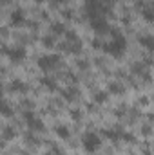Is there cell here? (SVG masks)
<instances>
[{
    "mask_svg": "<svg viewBox=\"0 0 154 155\" xmlns=\"http://www.w3.org/2000/svg\"><path fill=\"white\" fill-rule=\"evenodd\" d=\"M82 144H83L85 152H94V150H98V146L102 144V139H100V135L94 134V132H85L83 137H82Z\"/></svg>",
    "mask_w": 154,
    "mask_h": 155,
    "instance_id": "2",
    "label": "cell"
},
{
    "mask_svg": "<svg viewBox=\"0 0 154 155\" xmlns=\"http://www.w3.org/2000/svg\"><path fill=\"white\" fill-rule=\"evenodd\" d=\"M100 135H105V137L111 139V141H118V139L123 137V132H121L120 128H113V130H102Z\"/></svg>",
    "mask_w": 154,
    "mask_h": 155,
    "instance_id": "7",
    "label": "cell"
},
{
    "mask_svg": "<svg viewBox=\"0 0 154 155\" xmlns=\"http://www.w3.org/2000/svg\"><path fill=\"white\" fill-rule=\"evenodd\" d=\"M42 43H44L45 47H53V45H54V38H53V36H44V38H42Z\"/></svg>",
    "mask_w": 154,
    "mask_h": 155,
    "instance_id": "20",
    "label": "cell"
},
{
    "mask_svg": "<svg viewBox=\"0 0 154 155\" xmlns=\"http://www.w3.org/2000/svg\"><path fill=\"white\" fill-rule=\"evenodd\" d=\"M11 90H15V92H26L27 85L24 81H20V79H13L11 81Z\"/></svg>",
    "mask_w": 154,
    "mask_h": 155,
    "instance_id": "14",
    "label": "cell"
},
{
    "mask_svg": "<svg viewBox=\"0 0 154 155\" xmlns=\"http://www.w3.org/2000/svg\"><path fill=\"white\" fill-rule=\"evenodd\" d=\"M62 49H65L67 52H73V54H80L82 52V43H80V40H76V41H67V43L62 45Z\"/></svg>",
    "mask_w": 154,
    "mask_h": 155,
    "instance_id": "9",
    "label": "cell"
},
{
    "mask_svg": "<svg viewBox=\"0 0 154 155\" xmlns=\"http://www.w3.org/2000/svg\"><path fill=\"white\" fill-rule=\"evenodd\" d=\"M24 119L27 121V126H29V130H33V132H42L45 126H44V121H40L38 117H35L33 112H24Z\"/></svg>",
    "mask_w": 154,
    "mask_h": 155,
    "instance_id": "4",
    "label": "cell"
},
{
    "mask_svg": "<svg viewBox=\"0 0 154 155\" xmlns=\"http://www.w3.org/2000/svg\"><path fill=\"white\" fill-rule=\"evenodd\" d=\"M125 49H127V41H125V36L118 31H113V40L109 43L103 45V51L114 58H121L125 54Z\"/></svg>",
    "mask_w": 154,
    "mask_h": 155,
    "instance_id": "1",
    "label": "cell"
},
{
    "mask_svg": "<svg viewBox=\"0 0 154 155\" xmlns=\"http://www.w3.org/2000/svg\"><path fill=\"white\" fill-rule=\"evenodd\" d=\"M71 117H73V119H75V121H78V119H80V117H82V112H80V110H78V108H75V110H71Z\"/></svg>",
    "mask_w": 154,
    "mask_h": 155,
    "instance_id": "22",
    "label": "cell"
},
{
    "mask_svg": "<svg viewBox=\"0 0 154 155\" xmlns=\"http://www.w3.org/2000/svg\"><path fill=\"white\" fill-rule=\"evenodd\" d=\"M51 33L53 35H65L67 31H65V25L62 22H53L51 24Z\"/></svg>",
    "mask_w": 154,
    "mask_h": 155,
    "instance_id": "13",
    "label": "cell"
},
{
    "mask_svg": "<svg viewBox=\"0 0 154 155\" xmlns=\"http://www.w3.org/2000/svg\"><path fill=\"white\" fill-rule=\"evenodd\" d=\"M24 20H26V16H24V11L22 9H15L11 13V24L13 25H22Z\"/></svg>",
    "mask_w": 154,
    "mask_h": 155,
    "instance_id": "10",
    "label": "cell"
},
{
    "mask_svg": "<svg viewBox=\"0 0 154 155\" xmlns=\"http://www.w3.org/2000/svg\"><path fill=\"white\" fill-rule=\"evenodd\" d=\"M78 67L80 69H85V67H89V63L87 61H78Z\"/></svg>",
    "mask_w": 154,
    "mask_h": 155,
    "instance_id": "24",
    "label": "cell"
},
{
    "mask_svg": "<svg viewBox=\"0 0 154 155\" xmlns=\"http://www.w3.org/2000/svg\"><path fill=\"white\" fill-rule=\"evenodd\" d=\"M54 4H62V2H65V0H53Z\"/></svg>",
    "mask_w": 154,
    "mask_h": 155,
    "instance_id": "28",
    "label": "cell"
},
{
    "mask_svg": "<svg viewBox=\"0 0 154 155\" xmlns=\"http://www.w3.org/2000/svg\"><path fill=\"white\" fill-rule=\"evenodd\" d=\"M109 92L111 94H123V85L118 81H111L109 83Z\"/></svg>",
    "mask_w": 154,
    "mask_h": 155,
    "instance_id": "17",
    "label": "cell"
},
{
    "mask_svg": "<svg viewBox=\"0 0 154 155\" xmlns=\"http://www.w3.org/2000/svg\"><path fill=\"white\" fill-rule=\"evenodd\" d=\"M5 54H7V56L11 58V61H15V63L26 60V56H27V52H26L24 47H11V49H5Z\"/></svg>",
    "mask_w": 154,
    "mask_h": 155,
    "instance_id": "5",
    "label": "cell"
},
{
    "mask_svg": "<svg viewBox=\"0 0 154 155\" xmlns=\"http://www.w3.org/2000/svg\"><path fill=\"white\" fill-rule=\"evenodd\" d=\"M121 139H123V141H131V143H134V141H136L131 134H125V132H123V137H121Z\"/></svg>",
    "mask_w": 154,
    "mask_h": 155,
    "instance_id": "23",
    "label": "cell"
},
{
    "mask_svg": "<svg viewBox=\"0 0 154 155\" xmlns=\"http://www.w3.org/2000/svg\"><path fill=\"white\" fill-rule=\"evenodd\" d=\"M58 63H60V56L58 54H44V56L38 58V67L42 71H53Z\"/></svg>",
    "mask_w": 154,
    "mask_h": 155,
    "instance_id": "3",
    "label": "cell"
},
{
    "mask_svg": "<svg viewBox=\"0 0 154 155\" xmlns=\"http://www.w3.org/2000/svg\"><path fill=\"white\" fill-rule=\"evenodd\" d=\"M60 96L65 99V101H75L78 97V88L76 87H69V88H64L62 92H60Z\"/></svg>",
    "mask_w": 154,
    "mask_h": 155,
    "instance_id": "8",
    "label": "cell"
},
{
    "mask_svg": "<svg viewBox=\"0 0 154 155\" xmlns=\"http://www.w3.org/2000/svg\"><path fill=\"white\" fill-rule=\"evenodd\" d=\"M140 103H142V105H147V103H149V99H147V97H142V99H140Z\"/></svg>",
    "mask_w": 154,
    "mask_h": 155,
    "instance_id": "27",
    "label": "cell"
},
{
    "mask_svg": "<svg viewBox=\"0 0 154 155\" xmlns=\"http://www.w3.org/2000/svg\"><path fill=\"white\" fill-rule=\"evenodd\" d=\"M64 16H65V18H71V16H73V11H64Z\"/></svg>",
    "mask_w": 154,
    "mask_h": 155,
    "instance_id": "26",
    "label": "cell"
},
{
    "mask_svg": "<svg viewBox=\"0 0 154 155\" xmlns=\"http://www.w3.org/2000/svg\"><path fill=\"white\" fill-rule=\"evenodd\" d=\"M142 15H143V18L147 22H152L154 24V5H147L145 4V7L142 9Z\"/></svg>",
    "mask_w": 154,
    "mask_h": 155,
    "instance_id": "12",
    "label": "cell"
},
{
    "mask_svg": "<svg viewBox=\"0 0 154 155\" xmlns=\"http://www.w3.org/2000/svg\"><path fill=\"white\" fill-rule=\"evenodd\" d=\"M2 114H4V116H5V117L13 116V108L9 107V103H7V101H5V103L2 105Z\"/></svg>",
    "mask_w": 154,
    "mask_h": 155,
    "instance_id": "19",
    "label": "cell"
},
{
    "mask_svg": "<svg viewBox=\"0 0 154 155\" xmlns=\"http://www.w3.org/2000/svg\"><path fill=\"white\" fill-rule=\"evenodd\" d=\"M40 83H42V85H45L49 90H54V88H56V81H54L53 78H49V76L40 78Z\"/></svg>",
    "mask_w": 154,
    "mask_h": 155,
    "instance_id": "18",
    "label": "cell"
},
{
    "mask_svg": "<svg viewBox=\"0 0 154 155\" xmlns=\"http://www.w3.org/2000/svg\"><path fill=\"white\" fill-rule=\"evenodd\" d=\"M142 134H143V135H145V134H151V128H149V126H143V128H142Z\"/></svg>",
    "mask_w": 154,
    "mask_h": 155,
    "instance_id": "25",
    "label": "cell"
},
{
    "mask_svg": "<svg viewBox=\"0 0 154 155\" xmlns=\"http://www.w3.org/2000/svg\"><path fill=\"white\" fill-rule=\"evenodd\" d=\"M54 132H56V135H58L60 139H69V135H71L69 128H67V126H64V124L56 126V128H54Z\"/></svg>",
    "mask_w": 154,
    "mask_h": 155,
    "instance_id": "15",
    "label": "cell"
},
{
    "mask_svg": "<svg viewBox=\"0 0 154 155\" xmlns=\"http://www.w3.org/2000/svg\"><path fill=\"white\" fill-rule=\"evenodd\" d=\"M94 103H105L107 101V97H109V92H105V90H98V92H94Z\"/></svg>",
    "mask_w": 154,
    "mask_h": 155,
    "instance_id": "16",
    "label": "cell"
},
{
    "mask_svg": "<svg viewBox=\"0 0 154 155\" xmlns=\"http://www.w3.org/2000/svg\"><path fill=\"white\" fill-rule=\"evenodd\" d=\"M140 43L145 47V49H149L151 52H154V36L152 35H145V36H140Z\"/></svg>",
    "mask_w": 154,
    "mask_h": 155,
    "instance_id": "11",
    "label": "cell"
},
{
    "mask_svg": "<svg viewBox=\"0 0 154 155\" xmlns=\"http://www.w3.org/2000/svg\"><path fill=\"white\" fill-rule=\"evenodd\" d=\"M91 27L98 33V35H102V33H105V31H109V24H107V20L103 18V16H96V18H91Z\"/></svg>",
    "mask_w": 154,
    "mask_h": 155,
    "instance_id": "6",
    "label": "cell"
},
{
    "mask_svg": "<svg viewBox=\"0 0 154 155\" xmlns=\"http://www.w3.org/2000/svg\"><path fill=\"white\" fill-rule=\"evenodd\" d=\"M65 38H67V41H76L78 36H76L75 31H67V33H65Z\"/></svg>",
    "mask_w": 154,
    "mask_h": 155,
    "instance_id": "21",
    "label": "cell"
}]
</instances>
